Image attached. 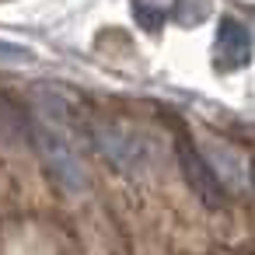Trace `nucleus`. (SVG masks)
Wrapping results in <instances>:
<instances>
[{
	"label": "nucleus",
	"instance_id": "1",
	"mask_svg": "<svg viewBox=\"0 0 255 255\" xmlns=\"http://www.w3.org/2000/svg\"><path fill=\"white\" fill-rule=\"evenodd\" d=\"M28 129H32L35 150H39L46 171L56 178V185L67 189V192H84L88 189V171H84V161H81L74 133H70L67 102L53 91H35Z\"/></svg>",
	"mask_w": 255,
	"mask_h": 255
},
{
	"label": "nucleus",
	"instance_id": "2",
	"mask_svg": "<svg viewBox=\"0 0 255 255\" xmlns=\"http://www.w3.org/2000/svg\"><path fill=\"white\" fill-rule=\"evenodd\" d=\"M91 140L126 175H140L150 164V143H147V136H140L136 129H129L123 123H95L91 126Z\"/></svg>",
	"mask_w": 255,
	"mask_h": 255
},
{
	"label": "nucleus",
	"instance_id": "3",
	"mask_svg": "<svg viewBox=\"0 0 255 255\" xmlns=\"http://www.w3.org/2000/svg\"><path fill=\"white\" fill-rule=\"evenodd\" d=\"M175 157H178V168H182L189 189L196 192V199H203L206 206H220L224 203V185H220L217 171L210 168V161L196 150V143L189 136L175 140Z\"/></svg>",
	"mask_w": 255,
	"mask_h": 255
},
{
	"label": "nucleus",
	"instance_id": "4",
	"mask_svg": "<svg viewBox=\"0 0 255 255\" xmlns=\"http://www.w3.org/2000/svg\"><path fill=\"white\" fill-rule=\"evenodd\" d=\"M248 60H252V32L234 18H224L217 28V67L241 70L248 67Z\"/></svg>",
	"mask_w": 255,
	"mask_h": 255
},
{
	"label": "nucleus",
	"instance_id": "5",
	"mask_svg": "<svg viewBox=\"0 0 255 255\" xmlns=\"http://www.w3.org/2000/svg\"><path fill=\"white\" fill-rule=\"evenodd\" d=\"M133 18L140 21V28H147V32H161V25H164V7L161 4H154V0H133Z\"/></svg>",
	"mask_w": 255,
	"mask_h": 255
}]
</instances>
